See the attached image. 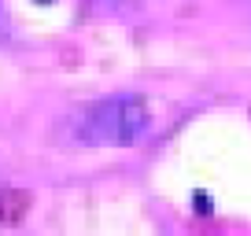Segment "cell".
Returning <instances> with one entry per match:
<instances>
[{"label": "cell", "instance_id": "obj_1", "mask_svg": "<svg viewBox=\"0 0 251 236\" xmlns=\"http://www.w3.org/2000/svg\"><path fill=\"white\" fill-rule=\"evenodd\" d=\"M148 122L151 115L141 96H111L85 111L81 137L89 144H133L137 137H144Z\"/></svg>", "mask_w": 251, "mask_h": 236}, {"label": "cell", "instance_id": "obj_2", "mask_svg": "<svg viewBox=\"0 0 251 236\" xmlns=\"http://www.w3.org/2000/svg\"><path fill=\"white\" fill-rule=\"evenodd\" d=\"M196 211L200 214H211V199H207L203 192H196Z\"/></svg>", "mask_w": 251, "mask_h": 236}, {"label": "cell", "instance_id": "obj_3", "mask_svg": "<svg viewBox=\"0 0 251 236\" xmlns=\"http://www.w3.org/2000/svg\"><path fill=\"white\" fill-rule=\"evenodd\" d=\"M8 37V15H4V8H0V41Z\"/></svg>", "mask_w": 251, "mask_h": 236}, {"label": "cell", "instance_id": "obj_4", "mask_svg": "<svg viewBox=\"0 0 251 236\" xmlns=\"http://www.w3.org/2000/svg\"><path fill=\"white\" fill-rule=\"evenodd\" d=\"M41 4H52V0H41Z\"/></svg>", "mask_w": 251, "mask_h": 236}]
</instances>
